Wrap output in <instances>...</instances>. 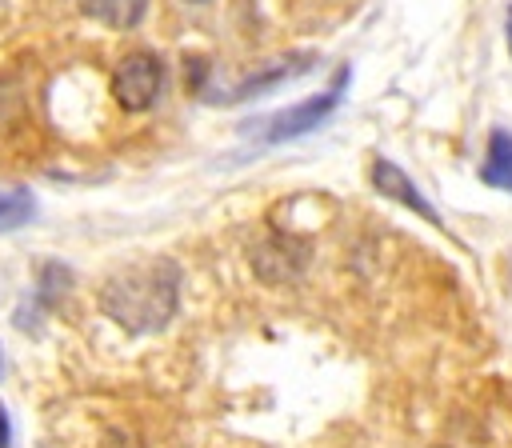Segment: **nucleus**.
Wrapping results in <instances>:
<instances>
[{"instance_id":"1","label":"nucleus","mask_w":512,"mask_h":448,"mask_svg":"<svg viewBox=\"0 0 512 448\" xmlns=\"http://www.w3.org/2000/svg\"><path fill=\"white\" fill-rule=\"evenodd\" d=\"M180 296V268L172 260H136L120 272H112L96 300L108 320H116L128 332H156L172 320Z\"/></svg>"},{"instance_id":"2","label":"nucleus","mask_w":512,"mask_h":448,"mask_svg":"<svg viewBox=\"0 0 512 448\" xmlns=\"http://www.w3.org/2000/svg\"><path fill=\"white\" fill-rule=\"evenodd\" d=\"M160 88H164V60L148 48H136V52L120 56V64L112 68V96L124 112L152 108Z\"/></svg>"},{"instance_id":"3","label":"nucleus","mask_w":512,"mask_h":448,"mask_svg":"<svg viewBox=\"0 0 512 448\" xmlns=\"http://www.w3.org/2000/svg\"><path fill=\"white\" fill-rule=\"evenodd\" d=\"M348 76H352V72H348V68H340V72H336V80H332V88H324V92H316V96H308V100H300V104H292V108H284V112L268 116V120H264V132H260V140H264V144H284V140H296V136H304V132L320 128V120H328V116H332V108L340 104Z\"/></svg>"},{"instance_id":"4","label":"nucleus","mask_w":512,"mask_h":448,"mask_svg":"<svg viewBox=\"0 0 512 448\" xmlns=\"http://www.w3.org/2000/svg\"><path fill=\"white\" fill-rule=\"evenodd\" d=\"M368 176H372V188H376L384 200H396V204H404L408 212H416L420 220H428L432 228H444V224H440V212L428 204V196H424V192H420V188L408 180V172H404L396 160H388V156H376Z\"/></svg>"},{"instance_id":"5","label":"nucleus","mask_w":512,"mask_h":448,"mask_svg":"<svg viewBox=\"0 0 512 448\" xmlns=\"http://www.w3.org/2000/svg\"><path fill=\"white\" fill-rule=\"evenodd\" d=\"M480 180L488 188L512 192V132L508 128L488 132V148H484V160H480Z\"/></svg>"},{"instance_id":"6","label":"nucleus","mask_w":512,"mask_h":448,"mask_svg":"<svg viewBox=\"0 0 512 448\" xmlns=\"http://www.w3.org/2000/svg\"><path fill=\"white\" fill-rule=\"evenodd\" d=\"M80 8H84L88 20H96V24L112 28V32H128V28H136L144 20L148 0H80Z\"/></svg>"},{"instance_id":"7","label":"nucleus","mask_w":512,"mask_h":448,"mask_svg":"<svg viewBox=\"0 0 512 448\" xmlns=\"http://www.w3.org/2000/svg\"><path fill=\"white\" fill-rule=\"evenodd\" d=\"M312 52H300V56H288V60H276L272 68H264L260 76H248L228 100H244V96H256V92H268V88H276L280 80H292V76H300V72H308L312 68Z\"/></svg>"},{"instance_id":"8","label":"nucleus","mask_w":512,"mask_h":448,"mask_svg":"<svg viewBox=\"0 0 512 448\" xmlns=\"http://www.w3.org/2000/svg\"><path fill=\"white\" fill-rule=\"evenodd\" d=\"M28 216H32L28 192H8V196H0V228H20Z\"/></svg>"},{"instance_id":"9","label":"nucleus","mask_w":512,"mask_h":448,"mask_svg":"<svg viewBox=\"0 0 512 448\" xmlns=\"http://www.w3.org/2000/svg\"><path fill=\"white\" fill-rule=\"evenodd\" d=\"M68 268H60V264H44V272H40V300H56L64 288H68Z\"/></svg>"},{"instance_id":"10","label":"nucleus","mask_w":512,"mask_h":448,"mask_svg":"<svg viewBox=\"0 0 512 448\" xmlns=\"http://www.w3.org/2000/svg\"><path fill=\"white\" fill-rule=\"evenodd\" d=\"M204 76H208V64H204V56H196V60L188 56V76H184V80H188V92H200Z\"/></svg>"},{"instance_id":"11","label":"nucleus","mask_w":512,"mask_h":448,"mask_svg":"<svg viewBox=\"0 0 512 448\" xmlns=\"http://www.w3.org/2000/svg\"><path fill=\"white\" fill-rule=\"evenodd\" d=\"M8 444H12V424H8V412L0 404V448H8Z\"/></svg>"},{"instance_id":"12","label":"nucleus","mask_w":512,"mask_h":448,"mask_svg":"<svg viewBox=\"0 0 512 448\" xmlns=\"http://www.w3.org/2000/svg\"><path fill=\"white\" fill-rule=\"evenodd\" d=\"M504 36H508V52H512V4H508V16H504Z\"/></svg>"},{"instance_id":"13","label":"nucleus","mask_w":512,"mask_h":448,"mask_svg":"<svg viewBox=\"0 0 512 448\" xmlns=\"http://www.w3.org/2000/svg\"><path fill=\"white\" fill-rule=\"evenodd\" d=\"M184 4H208V0H184Z\"/></svg>"},{"instance_id":"14","label":"nucleus","mask_w":512,"mask_h":448,"mask_svg":"<svg viewBox=\"0 0 512 448\" xmlns=\"http://www.w3.org/2000/svg\"><path fill=\"white\" fill-rule=\"evenodd\" d=\"M0 368H4V360H0Z\"/></svg>"}]
</instances>
